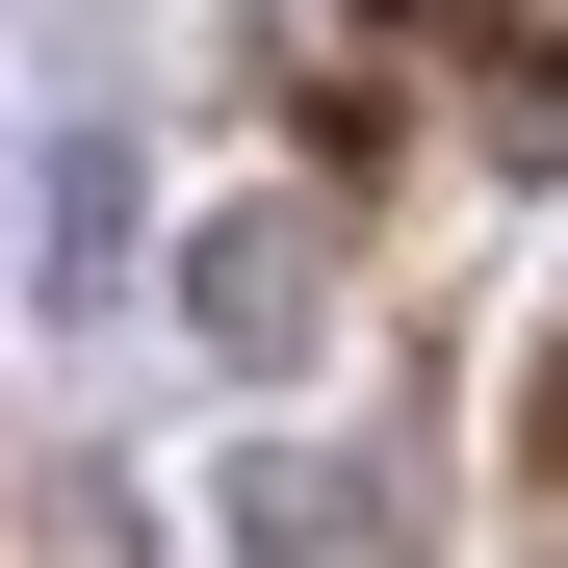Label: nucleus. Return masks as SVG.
<instances>
[{
	"label": "nucleus",
	"instance_id": "obj_1",
	"mask_svg": "<svg viewBox=\"0 0 568 568\" xmlns=\"http://www.w3.org/2000/svg\"><path fill=\"white\" fill-rule=\"evenodd\" d=\"M207 336H233V362H258V336H311V233H284V207L207 233Z\"/></svg>",
	"mask_w": 568,
	"mask_h": 568
}]
</instances>
